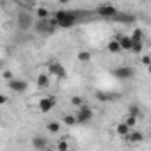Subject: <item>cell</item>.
<instances>
[{"label": "cell", "mask_w": 151, "mask_h": 151, "mask_svg": "<svg viewBox=\"0 0 151 151\" xmlns=\"http://www.w3.org/2000/svg\"><path fill=\"white\" fill-rule=\"evenodd\" d=\"M53 20L57 23V29H71L77 23V14L71 11H57L53 14Z\"/></svg>", "instance_id": "6da1fadb"}, {"label": "cell", "mask_w": 151, "mask_h": 151, "mask_svg": "<svg viewBox=\"0 0 151 151\" xmlns=\"http://www.w3.org/2000/svg\"><path fill=\"white\" fill-rule=\"evenodd\" d=\"M75 117H77V124H87V123H91V121H93L94 112H93V109H91V107H87V105L84 103V105L77 107Z\"/></svg>", "instance_id": "7a4b0ae2"}, {"label": "cell", "mask_w": 151, "mask_h": 151, "mask_svg": "<svg viewBox=\"0 0 151 151\" xmlns=\"http://www.w3.org/2000/svg\"><path fill=\"white\" fill-rule=\"evenodd\" d=\"M112 75L117 80H130V78H133L135 69L132 66H117V68L112 69Z\"/></svg>", "instance_id": "3957f363"}, {"label": "cell", "mask_w": 151, "mask_h": 151, "mask_svg": "<svg viewBox=\"0 0 151 151\" xmlns=\"http://www.w3.org/2000/svg\"><path fill=\"white\" fill-rule=\"evenodd\" d=\"M48 75H50V77H55V78H66L68 77L64 66L60 62H57V60L48 62Z\"/></svg>", "instance_id": "277c9868"}, {"label": "cell", "mask_w": 151, "mask_h": 151, "mask_svg": "<svg viewBox=\"0 0 151 151\" xmlns=\"http://www.w3.org/2000/svg\"><path fill=\"white\" fill-rule=\"evenodd\" d=\"M55 103H57L55 96H45V98H41V100L37 101V109H39L41 114H48V112L55 107Z\"/></svg>", "instance_id": "5b68a950"}, {"label": "cell", "mask_w": 151, "mask_h": 151, "mask_svg": "<svg viewBox=\"0 0 151 151\" xmlns=\"http://www.w3.org/2000/svg\"><path fill=\"white\" fill-rule=\"evenodd\" d=\"M7 86H9V89L13 91V93H25L27 89H29V84H27V80H23V78H11V80H7Z\"/></svg>", "instance_id": "8992f818"}, {"label": "cell", "mask_w": 151, "mask_h": 151, "mask_svg": "<svg viewBox=\"0 0 151 151\" xmlns=\"http://www.w3.org/2000/svg\"><path fill=\"white\" fill-rule=\"evenodd\" d=\"M96 14H98V16H101V18L112 20V18L117 14V9H116L114 6H110V4H105V6H100V7L96 9Z\"/></svg>", "instance_id": "52a82bcc"}, {"label": "cell", "mask_w": 151, "mask_h": 151, "mask_svg": "<svg viewBox=\"0 0 151 151\" xmlns=\"http://www.w3.org/2000/svg\"><path fill=\"white\" fill-rule=\"evenodd\" d=\"M114 39H117V43H119V46H121V52H130V48H132V39H130V36H116Z\"/></svg>", "instance_id": "ba28073f"}, {"label": "cell", "mask_w": 151, "mask_h": 151, "mask_svg": "<svg viewBox=\"0 0 151 151\" xmlns=\"http://www.w3.org/2000/svg\"><path fill=\"white\" fill-rule=\"evenodd\" d=\"M36 82H37V87L46 89V87L50 86V82H52V77H50L48 73H39V75H37V78H36Z\"/></svg>", "instance_id": "9c48e42d"}, {"label": "cell", "mask_w": 151, "mask_h": 151, "mask_svg": "<svg viewBox=\"0 0 151 151\" xmlns=\"http://www.w3.org/2000/svg\"><path fill=\"white\" fill-rule=\"evenodd\" d=\"M124 139H126L130 144H133V146H135V144H139V142H142V140H144V135H142V132H132V130H130V132H128V135H126Z\"/></svg>", "instance_id": "30bf717a"}, {"label": "cell", "mask_w": 151, "mask_h": 151, "mask_svg": "<svg viewBox=\"0 0 151 151\" xmlns=\"http://www.w3.org/2000/svg\"><path fill=\"white\" fill-rule=\"evenodd\" d=\"M32 147H36L37 151H41V149H46V147H48V140H46L45 137H41V135H37V137H32Z\"/></svg>", "instance_id": "8fae6325"}, {"label": "cell", "mask_w": 151, "mask_h": 151, "mask_svg": "<svg viewBox=\"0 0 151 151\" xmlns=\"http://www.w3.org/2000/svg\"><path fill=\"white\" fill-rule=\"evenodd\" d=\"M130 130H132V128H130V126H128L124 121H123V123H119V124L116 126V133H117L119 137H123V139L128 135V132H130Z\"/></svg>", "instance_id": "7c38bea8"}, {"label": "cell", "mask_w": 151, "mask_h": 151, "mask_svg": "<svg viewBox=\"0 0 151 151\" xmlns=\"http://www.w3.org/2000/svg\"><path fill=\"white\" fill-rule=\"evenodd\" d=\"M107 52H109V53H119V52H121V46H119L117 39H112V41L107 43Z\"/></svg>", "instance_id": "4fadbf2b"}, {"label": "cell", "mask_w": 151, "mask_h": 151, "mask_svg": "<svg viewBox=\"0 0 151 151\" xmlns=\"http://www.w3.org/2000/svg\"><path fill=\"white\" fill-rule=\"evenodd\" d=\"M46 130H48L52 135H55V133L60 132V123H59V121H50V123L46 124Z\"/></svg>", "instance_id": "5bb4252c"}, {"label": "cell", "mask_w": 151, "mask_h": 151, "mask_svg": "<svg viewBox=\"0 0 151 151\" xmlns=\"http://www.w3.org/2000/svg\"><path fill=\"white\" fill-rule=\"evenodd\" d=\"M62 123L66 126H75L77 124V117H75V114H64L62 116Z\"/></svg>", "instance_id": "9a60e30c"}, {"label": "cell", "mask_w": 151, "mask_h": 151, "mask_svg": "<svg viewBox=\"0 0 151 151\" xmlns=\"http://www.w3.org/2000/svg\"><path fill=\"white\" fill-rule=\"evenodd\" d=\"M112 20H119V22H123V23H132V22H133L135 18H133V16H130V14H124V13L121 14V13L117 11V14H116V16H114Z\"/></svg>", "instance_id": "2e32d148"}, {"label": "cell", "mask_w": 151, "mask_h": 151, "mask_svg": "<svg viewBox=\"0 0 151 151\" xmlns=\"http://www.w3.org/2000/svg\"><path fill=\"white\" fill-rule=\"evenodd\" d=\"M142 50H144V41H132V48H130V52H133V53H142Z\"/></svg>", "instance_id": "e0dca14e"}, {"label": "cell", "mask_w": 151, "mask_h": 151, "mask_svg": "<svg viewBox=\"0 0 151 151\" xmlns=\"http://www.w3.org/2000/svg\"><path fill=\"white\" fill-rule=\"evenodd\" d=\"M130 39H132V41H144V30H142V29H135V30L132 32Z\"/></svg>", "instance_id": "ac0fdd59"}, {"label": "cell", "mask_w": 151, "mask_h": 151, "mask_svg": "<svg viewBox=\"0 0 151 151\" xmlns=\"http://www.w3.org/2000/svg\"><path fill=\"white\" fill-rule=\"evenodd\" d=\"M77 59H78L80 62H89V60L93 59V55H91V52H86V50H80V52H78V55H77Z\"/></svg>", "instance_id": "d6986e66"}, {"label": "cell", "mask_w": 151, "mask_h": 151, "mask_svg": "<svg viewBox=\"0 0 151 151\" xmlns=\"http://www.w3.org/2000/svg\"><path fill=\"white\" fill-rule=\"evenodd\" d=\"M36 14H37V20H45V18L50 16V13H48L46 7H37V9H36Z\"/></svg>", "instance_id": "ffe728a7"}, {"label": "cell", "mask_w": 151, "mask_h": 151, "mask_svg": "<svg viewBox=\"0 0 151 151\" xmlns=\"http://www.w3.org/2000/svg\"><path fill=\"white\" fill-rule=\"evenodd\" d=\"M18 27H20V29H29V27H30V20H29V16H20V20H18Z\"/></svg>", "instance_id": "44dd1931"}, {"label": "cell", "mask_w": 151, "mask_h": 151, "mask_svg": "<svg viewBox=\"0 0 151 151\" xmlns=\"http://www.w3.org/2000/svg\"><path fill=\"white\" fill-rule=\"evenodd\" d=\"M96 98H98L100 101H112V100H114V96H110V94H107V93H96Z\"/></svg>", "instance_id": "7402d4cb"}, {"label": "cell", "mask_w": 151, "mask_h": 151, "mask_svg": "<svg viewBox=\"0 0 151 151\" xmlns=\"http://www.w3.org/2000/svg\"><path fill=\"white\" fill-rule=\"evenodd\" d=\"M137 119H139L137 116H132V114H128V117L124 119V123H126V124H128L130 128H133V126L137 124Z\"/></svg>", "instance_id": "603a6c76"}, {"label": "cell", "mask_w": 151, "mask_h": 151, "mask_svg": "<svg viewBox=\"0 0 151 151\" xmlns=\"http://www.w3.org/2000/svg\"><path fill=\"white\" fill-rule=\"evenodd\" d=\"M71 105H73V107H80V105H84V98H80V96H73V98H71Z\"/></svg>", "instance_id": "cb8c5ba5"}, {"label": "cell", "mask_w": 151, "mask_h": 151, "mask_svg": "<svg viewBox=\"0 0 151 151\" xmlns=\"http://www.w3.org/2000/svg\"><path fill=\"white\" fill-rule=\"evenodd\" d=\"M128 114H132V116H137V117H139V116H140V109H139L137 105H130V107H128Z\"/></svg>", "instance_id": "d4e9b609"}, {"label": "cell", "mask_w": 151, "mask_h": 151, "mask_svg": "<svg viewBox=\"0 0 151 151\" xmlns=\"http://www.w3.org/2000/svg\"><path fill=\"white\" fill-rule=\"evenodd\" d=\"M57 149H59V151H68V149H69V144H68V140H59V144H57Z\"/></svg>", "instance_id": "484cf974"}, {"label": "cell", "mask_w": 151, "mask_h": 151, "mask_svg": "<svg viewBox=\"0 0 151 151\" xmlns=\"http://www.w3.org/2000/svg\"><path fill=\"white\" fill-rule=\"evenodd\" d=\"M2 77H4V80H11V78H13V71H9V69L4 71V73H2Z\"/></svg>", "instance_id": "4316f807"}, {"label": "cell", "mask_w": 151, "mask_h": 151, "mask_svg": "<svg viewBox=\"0 0 151 151\" xmlns=\"http://www.w3.org/2000/svg\"><path fill=\"white\" fill-rule=\"evenodd\" d=\"M7 101H9V98H7L6 94H0V105H6Z\"/></svg>", "instance_id": "83f0119b"}, {"label": "cell", "mask_w": 151, "mask_h": 151, "mask_svg": "<svg viewBox=\"0 0 151 151\" xmlns=\"http://www.w3.org/2000/svg\"><path fill=\"white\" fill-rule=\"evenodd\" d=\"M140 60H142V64H144V66H149V62H151V60H149V55H144Z\"/></svg>", "instance_id": "f1b7e54d"}, {"label": "cell", "mask_w": 151, "mask_h": 151, "mask_svg": "<svg viewBox=\"0 0 151 151\" xmlns=\"http://www.w3.org/2000/svg\"><path fill=\"white\" fill-rule=\"evenodd\" d=\"M59 2H60V4H69L71 0H59Z\"/></svg>", "instance_id": "f546056e"}, {"label": "cell", "mask_w": 151, "mask_h": 151, "mask_svg": "<svg viewBox=\"0 0 151 151\" xmlns=\"http://www.w3.org/2000/svg\"><path fill=\"white\" fill-rule=\"evenodd\" d=\"M0 4H2V0H0Z\"/></svg>", "instance_id": "4dcf8cb0"}]
</instances>
